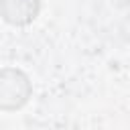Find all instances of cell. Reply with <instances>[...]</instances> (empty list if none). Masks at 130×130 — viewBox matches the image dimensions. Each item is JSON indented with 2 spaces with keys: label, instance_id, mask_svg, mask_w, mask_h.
Instances as JSON below:
<instances>
[{
  "label": "cell",
  "instance_id": "cell-1",
  "mask_svg": "<svg viewBox=\"0 0 130 130\" xmlns=\"http://www.w3.org/2000/svg\"><path fill=\"white\" fill-rule=\"evenodd\" d=\"M37 12V0H18L14 4V10L6 12V20L10 22H26L35 16Z\"/></svg>",
  "mask_w": 130,
  "mask_h": 130
}]
</instances>
